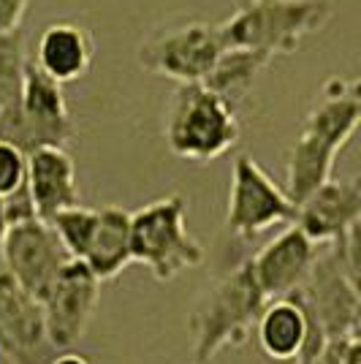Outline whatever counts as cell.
<instances>
[{
  "label": "cell",
  "instance_id": "6da1fadb",
  "mask_svg": "<svg viewBox=\"0 0 361 364\" xmlns=\"http://www.w3.org/2000/svg\"><path fill=\"white\" fill-rule=\"evenodd\" d=\"M266 299L250 272L244 258L237 269L220 277L188 316V329L193 337V362L210 364L228 348H244L256 332Z\"/></svg>",
  "mask_w": 361,
  "mask_h": 364
},
{
  "label": "cell",
  "instance_id": "7a4b0ae2",
  "mask_svg": "<svg viewBox=\"0 0 361 364\" xmlns=\"http://www.w3.org/2000/svg\"><path fill=\"white\" fill-rule=\"evenodd\" d=\"M329 340L361 337L359 228L318 250L307 280L291 294Z\"/></svg>",
  "mask_w": 361,
  "mask_h": 364
},
{
  "label": "cell",
  "instance_id": "3957f363",
  "mask_svg": "<svg viewBox=\"0 0 361 364\" xmlns=\"http://www.w3.org/2000/svg\"><path fill=\"white\" fill-rule=\"evenodd\" d=\"M331 14V0H239L217 31L226 49H256L274 58L296 52L307 36L329 25Z\"/></svg>",
  "mask_w": 361,
  "mask_h": 364
},
{
  "label": "cell",
  "instance_id": "277c9868",
  "mask_svg": "<svg viewBox=\"0 0 361 364\" xmlns=\"http://www.w3.org/2000/svg\"><path fill=\"white\" fill-rule=\"evenodd\" d=\"M131 256L161 283L207 261L204 245L188 231V201L182 193L155 198L131 213Z\"/></svg>",
  "mask_w": 361,
  "mask_h": 364
},
{
  "label": "cell",
  "instance_id": "5b68a950",
  "mask_svg": "<svg viewBox=\"0 0 361 364\" xmlns=\"http://www.w3.org/2000/svg\"><path fill=\"white\" fill-rule=\"evenodd\" d=\"M239 136L237 112L204 85H180L174 90L166 112V144L177 158L207 164L237 147Z\"/></svg>",
  "mask_w": 361,
  "mask_h": 364
},
{
  "label": "cell",
  "instance_id": "8992f818",
  "mask_svg": "<svg viewBox=\"0 0 361 364\" xmlns=\"http://www.w3.org/2000/svg\"><path fill=\"white\" fill-rule=\"evenodd\" d=\"M223 38L217 25L188 22L180 28L152 33L139 44L136 60L144 71L174 79L180 85H198L212 71L223 52Z\"/></svg>",
  "mask_w": 361,
  "mask_h": 364
},
{
  "label": "cell",
  "instance_id": "52a82bcc",
  "mask_svg": "<svg viewBox=\"0 0 361 364\" xmlns=\"http://www.w3.org/2000/svg\"><path fill=\"white\" fill-rule=\"evenodd\" d=\"M296 207L286 191L250 155H237L231 166L226 226L234 237L253 240L280 223H293Z\"/></svg>",
  "mask_w": 361,
  "mask_h": 364
},
{
  "label": "cell",
  "instance_id": "ba28073f",
  "mask_svg": "<svg viewBox=\"0 0 361 364\" xmlns=\"http://www.w3.org/2000/svg\"><path fill=\"white\" fill-rule=\"evenodd\" d=\"M0 256L11 277L38 304L44 302L49 289L55 286L63 267L71 261L58 234L41 218L6 228L0 240Z\"/></svg>",
  "mask_w": 361,
  "mask_h": 364
},
{
  "label": "cell",
  "instance_id": "9c48e42d",
  "mask_svg": "<svg viewBox=\"0 0 361 364\" xmlns=\"http://www.w3.org/2000/svg\"><path fill=\"white\" fill-rule=\"evenodd\" d=\"M98 299H101V283L82 261L71 258L41 302L44 334L49 348H74L90 329L92 316L98 310Z\"/></svg>",
  "mask_w": 361,
  "mask_h": 364
},
{
  "label": "cell",
  "instance_id": "30bf717a",
  "mask_svg": "<svg viewBox=\"0 0 361 364\" xmlns=\"http://www.w3.org/2000/svg\"><path fill=\"white\" fill-rule=\"evenodd\" d=\"M74 139V120L63 85H58L28 55L22 71V120L14 147L31 155L41 147H65Z\"/></svg>",
  "mask_w": 361,
  "mask_h": 364
},
{
  "label": "cell",
  "instance_id": "8fae6325",
  "mask_svg": "<svg viewBox=\"0 0 361 364\" xmlns=\"http://www.w3.org/2000/svg\"><path fill=\"white\" fill-rule=\"evenodd\" d=\"M0 353L11 364H49L41 304L16 283L0 256Z\"/></svg>",
  "mask_w": 361,
  "mask_h": 364
},
{
  "label": "cell",
  "instance_id": "7c38bea8",
  "mask_svg": "<svg viewBox=\"0 0 361 364\" xmlns=\"http://www.w3.org/2000/svg\"><path fill=\"white\" fill-rule=\"evenodd\" d=\"M293 226L313 245H334L361 228L359 180H329L296 207Z\"/></svg>",
  "mask_w": 361,
  "mask_h": 364
},
{
  "label": "cell",
  "instance_id": "4fadbf2b",
  "mask_svg": "<svg viewBox=\"0 0 361 364\" xmlns=\"http://www.w3.org/2000/svg\"><path fill=\"white\" fill-rule=\"evenodd\" d=\"M318 256V245H313L299 228L291 226L280 231L271 242H266L256 256H250V272L256 277L264 299L291 296L307 280Z\"/></svg>",
  "mask_w": 361,
  "mask_h": 364
},
{
  "label": "cell",
  "instance_id": "5bb4252c",
  "mask_svg": "<svg viewBox=\"0 0 361 364\" xmlns=\"http://www.w3.org/2000/svg\"><path fill=\"white\" fill-rule=\"evenodd\" d=\"M25 185L36 207V218L49 220L60 210L79 204L74 158L65 147H41L28 155Z\"/></svg>",
  "mask_w": 361,
  "mask_h": 364
},
{
  "label": "cell",
  "instance_id": "9a60e30c",
  "mask_svg": "<svg viewBox=\"0 0 361 364\" xmlns=\"http://www.w3.org/2000/svg\"><path fill=\"white\" fill-rule=\"evenodd\" d=\"M361 120V87L359 79L334 76L320 87V98L307 112L301 122L304 134H313L320 141L340 152L356 134Z\"/></svg>",
  "mask_w": 361,
  "mask_h": 364
},
{
  "label": "cell",
  "instance_id": "2e32d148",
  "mask_svg": "<svg viewBox=\"0 0 361 364\" xmlns=\"http://www.w3.org/2000/svg\"><path fill=\"white\" fill-rule=\"evenodd\" d=\"M31 58L49 79L65 85L90 71L95 46L85 28H79L74 22H52L41 31L36 55Z\"/></svg>",
  "mask_w": 361,
  "mask_h": 364
},
{
  "label": "cell",
  "instance_id": "e0dca14e",
  "mask_svg": "<svg viewBox=\"0 0 361 364\" xmlns=\"http://www.w3.org/2000/svg\"><path fill=\"white\" fill-rule=\"evenodd\" d=\"M82 264L95 274L98 283L114 280L128 264L131 256V213L122 207H101L98 210V226L90 240V247L82 258Z\"/></svg>",
  "mask_w": 361,
  "mask_h": 364
},
{
  "label": "cell",
  "instance_id": "ac0fdd59",
  "mask_svg": "<svg viewBox=\"0 0 361 364\" xmlns=\"http://www.w3.org/2000/svg\"><path fill=\"white\" fill-rule=\"evenodd\" d=\"M253 334L271 362H296L307 343V316L293 296L271 299L261 310Z\"/></svg>",
  "mask_w": 361,
  "mask_h": 364
},
{
  "label": "cell",
  "instance_id": "d6986e66",
  "mask_svg": "<svg viewBox=\"0 0 361 364\" xmlns=\"http://www.w3.org/2000/svg\"><path fill=\"white\" fill-rule=\"evenodd\" d=\"M337 150L320 141L313 134L301 131L296 141L291 144L286 161V196L291 198L293 207H299L307 196H313L323 182L331 180Z\"/></svg>",
  "mask_w": 361,
  "mask_h": 364
},
{
  "label": "cell",
  "instance_id": "ffe728a7",
  "mask_svg": "<svg viewBox=\"0 0 361 364\" xmlns=\"http://www.w3.org/2000/svg\"><path fill=\"white\" fill-rule=\"evenodd\" d=\"M271 60H274V58H269L266 52L231 46V49H223V52H220V58L215 60L212 71L204 76V82H198V85H204V87L210 92H215L223 104H228V107L237 112V107H239L242 101L250 95V90H253L258 74H261Z\"/></svg>",
  "mask_w": 361,
  "mask_h": 364
},
{
  "label": "cell",
  "instance_id": "44dd1931",
  "mask_svg": "<svg viewBox=\"0 0 361 364\" xmlns=\"http://www.w3.org/2000/svg\"><path fill=\"white\" fill-rule=\"evenodd\" d=\"M28 60L25 33L0 36V141L14 144L22 120V71Z\"/></svg>",
  "mask_w": 361,
  "mask_h": 364
},
{
  "label": "cell",
  "instance_id": "7402d4cb",
  "mask_svg": "<svg viewBox=\"0 0 361 364\" xmlns=\"http://www.w3.org/2000/svg\"><path fill=\"white\" fill-rule=\"evenodd\" d=\"M46 223L58 234V240H60V245L65 247L68 258L82 261L85 253H87V247H90L95 226H98V210L74 204V207H68V210H60L58 215H52Z\"/></svg>",
  "mask_w": 361,
  "mask_h": 364
},
{
  "label": "cell",
  "instance_id": "603a6c76",
  "mask_svg": "<svg viewBox=\"0 0 361 364\" xmlns=\"http://www.w3.org/2000/svg\"><path fill=\"white\" fill-rule=\"evenodd\" d=\"M296 364H361V337L304 343Z\"/></svg>",
  "mask_w": 361,
  "mask_h": 364
},
{
  "label": "cell",
  "instance_id": "cb8c5ba5",
  "mask_svg": "<svg viewBox=\"0 0 361 364\" xmlns=\"http://www.w3.org/2000/svg\"><path fill=\"white\" fill-rule=\"evenodd\" d=\"M25 174H28V155L9 141H0V198L19 191L25 185Z\"/></svg>",
  "mask_w": 361,
  "mask_h": 364
},
{
  "label": "cell",
  "instance_id": "d4e9b609",
  "mask_svg": "<svg viewBox=\"0 0 361 364\" xmlns=\"http://www.w3.org/2000/svg\"><path fill=\"white\" fill-rule=\"evenodd\" d=\"M3 215H6V226H16V223H25V220L36 218V207H33V198L28 193V185H22L11 196L3 198Z\"/></svg>",
  "mask_w": 361,
  "mask_h": 364
},
{
  "label": "cell",
  "instance_id": "484cf974",
  "mask_svg": "<svg viewBox=\"0 0 361 364\" xmlns=\"http://www.w3.org/2000/svg\"><path fill=\"white\" fill-rule=\"evenodd\" d=\"M31 0H0V36L22 31V19L28 14Z\"/></svg>",
  "mask_w": 361,
  "mask_h": 364
},
{
  "label": "cell",
  "instance_id": "4316f807",
  "mask_svg": "<svg viewBox=\"0 0 361 364\" xmlns=\"http://www.w3.org/2000/svg\"><path fill=\"white\" fill-rule=\"evenodd\" d=\"M49 364H90V359L82 353H74V350H63V353H55Z\"/></svg>",
  "mask_w": 361,
  "mask_h": 364
}]
</instances>
